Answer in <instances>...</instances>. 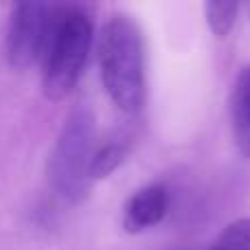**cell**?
Instances as JSON below:
<instances>
[{
	"mask_svg": "<svg viewBox=\"0 0 250 250\" xmlns=\"http://www.w3.org/2000/svg\"><path fill=\"white\" fill-rule=\"evenodd\" d=\"M92 154L95 114L82 104L68 114L48 158V182L64 202L79 204L88 198Z\"/></svg>",
	"mask_w": 250,
	"mask_h": 250,
	"instance_id": "3957f363",
	"label": "cell"
},
{
	"mask_svg": "<svg viewBox=\"0 0 250 250\" xmlns=\"http://www.w3.org/2000/svg\"><path fill=\"white\" fill-rule=\"evenodd\" d=\"M129 151V136L127 134H117L108 138L104 145H99L92 154L90 160V180H101L108 178L112 171H117L127 158Z\"/></svg>",
	"mask_w": 250,
	"mask_h": 250,
	"instance_id": "52a82bcc",
	"label": "cell"
},
{
	"mask_svg": "<svg viewBox=\"0 0 250 250\" xmlns=\"http://www.w3.org/2000/svg\"><path fill=\"white\" fill-rule=\"evenodd\" d=\"M208 250H250V217L229 224Z\"/></svg>",
	"mask_w": 250,
	"mask_h": 250,
	"instance_id": "9c48e42d",
	"label": "cell"
},
{
	"mask_svg": "<svg viewBox=\"0 0 250 250\" xmlns=\"http://www.w3.org/2000/svg\"><path fill=\"white\" fill-rule=\"evenodd\" d=\"M169 211V193L163 185H149L138 189L125 202L123 229L127 233H143L160 224Z\"/></svg>",
	"mask_w": 250,
	"mask_h": 250,
	"instance_id": "5b68a950",
	"label": "cell"
},
{
	"mask_svg": "<svg viewBox=\"0 0 250 250\" xmlns=\"http://www.w3.org/2000/svg\"><path fill=\"white\" fill-rule=\"evenodd\" d=\"M230 125L237 149L250 158V66L242 68L230 90Z\"/></svg>",
	"mask_w": 250,
	"mask_h": 250,
	"instance_id": "8992f818",
	"label": "cell"
},
{
	"mask_svg": "<svg viewBox=\"0 0 250 250\" xmlns=\"http://www.w3.org/2000/svg\"><path fill=\"white\" fill-rule=\"evenodd\" d=\"M57 4L18 2L11 7L7 24V60L13 68L24 70L44 55Z\"/></svg>",
	"mask_w": 250,
	"mask_h": 250,
	"instance_id": "277c9868",
	"label": "cell"
},
{
	"mask_svg": "<svg viewBox=\"0 0 250 250\" xmlns=\"http://www.w3.org/2000/svg\"><path fill=\"white\" fill-rule=\"evenodd\" d=\"M101 82L119 110L136 114L145 104V48L136 22L114 16L99 35Z\"/></svg>",
	"mask_w": 250,
	"mask_h": 250,
	"instance_id": "6da1fadb",
	"label": "cell"
},
{
	"mask_svg": "<svg viewBox=\"0 0 250 250\" xmlns=\"http://www.w3.org/2000/svg\"><path fill=\"white\" fill-rule=\"evenodd\" d=\"M237 2H207L204 13L211 31L217 38H226L233 31L235 20H237Z\"/></svg>",
	"mask_w": 250,
	"mask_h": 250,
	"instance_id": "ba28073f",
	"label": "cell"
},
{
	"mask_svg": "<svg viewBox=\"0 0 250 250\" xmlns=\"http://www.w3.org/2000/svg\"><path fill=\"white\" fill-rule=\"evenodd\" d=\"M92 46V18L79 4H57L42 64V90L46 99L62 101L75 90Z\"/></svg>",
	"mask_w": 250,
	"mask_h": 250,
	"instance_id": "7a4b0ae2",
	"label": "cell"
}]
</instances>
